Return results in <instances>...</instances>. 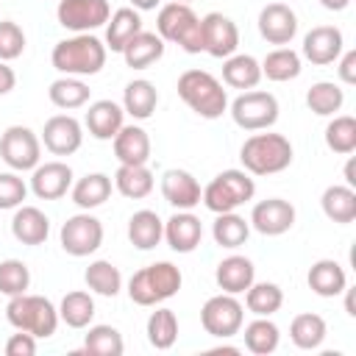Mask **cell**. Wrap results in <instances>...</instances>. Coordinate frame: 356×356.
Instances as JSON below:
<instances>
[{"label": "cell", "instance_id": "6da1fadb", "mask_svg": "<svg viewBox=\"0 0 356 356\" xmlns=\"http://www.w3.org/2000/svg\"><path fill=\"white\" fill-rule=\"evenodd\" d=\"M106 56L108 50L95 33H75L70 39L56 42L50 53V64L61 75L86 78V75H97L106 67Z\"/></svg>", "mask_w": 356, "mask_h": 356}, {"label": "cell", "instance_id": "7a4b0ae2", "mask_svg": "<svg viewBox=\"0 0 356 356\" xmlns=\"http://www.w3.org/2000/svg\"><path fill=\"white\" fill-rule=\"evenodd\" d=\"M292 142L284 134H270V128L264 134H253L242 142L239 150V161L242 170L250 175H275L284 172L292 164Z\"/></svg>", "mask_w": 356, "mask_h": 356}, {"label": "cell", "instance_id": "3957f363", "mask_svg": "<svg viewBox=\"0 0 356 356\" xmlns=\"http://www.w3.org/2000/svg\"><path fill=\"white\" fill-rule=\"evenodd\" d=\"M178 97L203 120H217L228 111V95L222 81H217L206 70H186L178 78Z\"/></svg>", "mask_w": 356, "mask_h": 356}, {"label": "cell", "instance_id": "277c9868", "mask_svg": "<svg viewBox=\"0 0 356 356\" xmlns=\"http://www.w3.org/2000/svg\"><path fill=\"white\" fill-rule=\"evenodd\" d=\"M181 284H184V275L172 261H156L136 270L128 278V298L136 306H159L175 298Z\"/></svg>", "mask_w": 356, "mask_h": 356}, {"label": "cell", "instance_id": "5b68a950", "mask_svg": "<svg viewBox=\"0 0 356 356\" xmlns=\"http://www.w3.org/2000/svg\"><path fill=\"white\" fill-rule=\"evenodd\" d=\"M6 320L17 331H28L36 339L53 337L56 328H58V323H61L58 320V309L53 306V300L44 298V295H31V292H22V295L8 298V303H6Z\"/></svg>", "mask_w": 356, "mask_h": 356}, {"label": "cell", "instance_id": "8992f818", "mask_svg": "<svg viewBox=\"0 0 356 356\" xmlns=\"http://www.w3.org/2000/svg\"><path fill=\"white\" fill-rule=\"evenodd\" d=\"M156 33L186 53H203V25L189 3H164L156 17Z\"/></svg>", "mask_w": 356, "mask_h": 356}, {"label": "cell", "instance_id": "52a82bcc", "mask_svg": "<svg viewBox=\"0 0 356 356\" xmlns=\"http://www.w3.org/2000/svg\"><path fill=\"white\" fill-rule=\"evenodd\" d=\"M256 195V181L250 178V172L245 170H222L217 172L206 186H203V206L211 214H225V211H236L239 206L250 203Z\"/></svg>", "mask_w": 356, "mask_h": 356}, {"label": "cell", "instance_id": "ba28073f", "mask_svg": "<svg viewBox=\"0 0 356 356\" xmlns=\"http://www.w3.org/2000/svg\"><path fill=\"white\" fill-rule=\"evenodd\" d=\"M231 120L242 131H267L278 120V100L264 89H248L231 103Z\"/></svg>", "mask_w": 356, "mask_h": 356}, {"label": "cell", "instance_id": "9c48e42d", "mask_svg": "<svg viewBox=\"0 0 356 356\" xmlns=\"http://www.w3.org/2000/svg\"><path fill=\"white\" fill-rule=\"evenodd\" d=\"M200 325L206 334L217 339H231L245 325V306L236 300V295L228 292L211 295L200 309Z\"/></svg>", "mask_w": 356, "mask_h": 356}, {"label": "cell", "instance_id": "30bf717a", "mask_svg": "<svg viewBox=\"0 0 356 356\" xmlns=\"http://www.w3.org/2000/svg\"><path fill=\"white\" fill-rule=\"evenodd\" d=\"M0 159L14 172H28L42 161V139L28 125H8L0 136Z\"/></svg>", "mask_w": 356, "mask_h": 356}, {"label": "cell", "instance_id": "8fae6325", "mask_svg": "<svg viewBox=\"0 0 356 356\" xmlns=\"http://www.w3.org/2000/svg\"><path fill=\"white\" fill-rule=\"evenodd\" d=\"M58 242H61L64 253H70L75 259L92 256L103 245V222L89 211L72 214L64 220V225L58 231Z\"/></svg>", "mask_w": 356, "mask_h": 356}, {"label": "cell", "instance_id": "7c38bea8", "mask_svg": "<svg viewBox=\"0 0 356 356\" xmlns=\"http://www.w3.org/2000/svg\"><path fill=\"white\" fill-rule=\"evenodd\" d=\"M111 17L108 0H58L56 19L72 33H92L103 28Z\"/></svg>", "mask_w": 356, "mask_h": 356}, {"label": "cell", "instance_id": "4fadbf2b", "mask_svg": "<svg viewBox=\"0 0 356 356\" xmlns=\"http://www.w3.org/2000/svg\"><path fill=\"white\" fill-rule=\"evenodd\" d=\"M200 25H203V53H209L211 58H228L236 53L239 28L231 17L211 11V14L200 17Z\"/></svg>", "mask_w": 356, "mask_h": 356}, {"label": "cell", "instance_id": "5bb4252c", "mask_svg": "<svg viewBox=\"0 0 356 356\" xmlns=\"http://www.w3.org/2000/svg\"><path fill=\"white\" fill-rule=\"evenodd\" d=\"M39 139L53 156H72L83 145V128L72 114H53Z\"/></svg>", "mask_w": 356, "mask_h": 356}, {"label": "cell", "instance_id": "9a60e30c", "mask_svg": "<svg viewBox=\"0 0 356 356\" xmlns=\"http://www.w3.org/2000/svg\"><path fill=\"white\" fill-rule=\"evenodd\" d=\"M250 228H256L264 236H281L295 225V206L284 197H267L259 200L250 211Z\"/></svg>", "mask_w": 356, "mask_h": 356}, {"label": "cell", "instance_id": "2e32d148", "mask_svg": "<svg viewBox=\"0 0 356 356\" xmlns=\"http://www.w3.org/2000/svg\"><path fill=\"white\" fill-rule=\"evenodd\" d=\"M259 33L264 42L286 47L298 33V14L286 3H267L259 11Z\"/></svg>", "mask_w": 356, "mask_h": 356}, {"label": "cell", "instance_id": "e0dca14e", "mask_svg": "<svg viewBox=\"0 0 356 356\" xmlns=\"http://www.w3.org/2000/svg\"><path fill=\"white\" fill-rule=\"evenodd\" d=\"M72 186V170L67 161H39L31 170V192L39 200H58Z\"/></svg>", "mask_w": 356, "mask_h": 356}, {"label": "cell", "instance_id": "ac0fdd59", "mask_svg": "<svg viewBox=\"0 0 356 356\" xmlns=\"http://www.w3.org/2000/svg\"><path fill=\"white\" fill-rule=\"evenodd\" d=\"M342 50H345V36L334 25H317L303 36V58L312 61L314 67L334 64Z\"/></svg>", "mask_w": 356, "mask_h": 356}, {"label": "cell", "instance_id": "d6986e66", "mask_svg": "<svg viewBox=\"0 0 356 356\" xmlns=\"http://www.w3.org/2000/svg\"><path fill=\"white\" fill-rule=\"evenodd\" d=\"M161 195L175 211H192L200 203L203 189H200V184H197V178L192 172L172 167V170H167L161 175Z\"/></svg>", "mask_w": 356, "mask_h": 356}, {"label": "cell", "instance_id": "ffe728a7", "mask_svg": "<svg viewBox=\"0 0 356 356\" xmlns=\"http://www.w3.org/2000/svg\"><path fill=\"white\" fill-rule=\"evenodd\" d=\"M83 125L95 139L111 142L117 136V131L125 125V111L114 100H95V103H89V108L83 114Z\"/></svg>", "mask_w": 356, "mask_h": 356}, {"label": "cell", "instance_id": "44dd1931", "mask_svg": "<svg viewBox=\"0 0 356 356\" xmlns=\"http://www.w3.org/2000/svg\"><path fill=\"white\" fill-rule=\"evenodd\" d=\"M164 239L175 253H192L203 239V222L192 211H175L164 222Z\"/></svg>", "mask_w": 356, "mask_h": 356}, {"label": "cell", "instance_id": "7402d4cb", "mask_svg": "<svg viewBox=\"0 0 356 356\" xmlns=\"http://www.w3.org/2000/svg\"><path fill=\"white\" fill-rule=\"evenodd\" d=\"M214 281L222 292L228 295H242L253 281H256V267L248 256H239V253H231L225 256L217 270H214Z\"/></svg>", "mask_w": 356, "mask_h": 356}, {"label": "cell", "instance_id": "603a6c76", "mask_svg": "<svg viewBox=\"0 0 356 356\" xmlns=\"http://www.w3.org/2000/svg\"><path fill=\"white\" fill-rule=\"evenodd\" d=\"M11 234L22 245H42L50 236V220L36 206H17L11 217Z\"/></svg>", "mask_w": 356, "mask_h": 356}, {"label": "cell", "instance_id": "cb8c5ba5", "mask_svg": "<svg viewBox=\"0 0 356 356\" xmlns=\"http://www.w3.org/2000/svg\"><path fill=\"white\" fill-rule=\"evenodd\" d=\"M120 53H122V58H125V64L131 70H147L150 64H156L164 56V39L156 31H145L142 28L139 33H134L125 42V47Z\"/></svg>", "mask_w": 356, "mask_h": 356}, {"label": "cell", "instance_id": "d4e9b609", "mask_svg": "<svg viewBox=\"0 0 356 356\" xmlns=\"http://www.w3.org/2000/svg\"><path fill=\"white\" fill-rule=\"evenodd\" d=\"M114 156L120 164H147L150 161V136L142 125H122L111 139Z\"/></svg>", "mask_w": 356, "mask_h": 356}, {"label": "cell", "instance_id": "484cf974", "mask_svg": "<svg viewBox=\"0 0 356 356\" xmlns=\"http://www.w3.org/2000/svg\"><path fill=\"white\" fill-rule=\"evenodd\" d=\"M309 289L320 298H337L342 295V289L348 286V275H345V267L334 259H320L309 267Z\"/></svg>", "mask_w": 356, "mask_h": 356}, {"label": "cell", "instance_id": "4316f807", "mask_svg": "<svg viewBox=\"0 0 356 356\" xmlns=\"http://www.w3.org/2000/svg\"><path fill=\"white\" fill-rule=\"evenodd\" d=\"M261 81V64L250 53H234L222 58V83L231 89H256Z\"/></svg>", "mask_w": 356, "mask_h": 356}, {"label": "cell", "instance_id": "83f0119b", "mask_svg": "<svg viewBox=\"0 0 356 356\" xmlns=\"http://www.w3.org/2000/svg\"><path fill=\"white\" fill-rule=\"evenodd\" d=\"M70 195H72V203L78 209L92 211L111 197V178L106 172H86L83 178H78L70 186Z\"/></svg>", "mask_w": 356, "mask_h": 356}, {"label": "cell", "instance_id": "f1b7e54d", "mask_svg": "<svg viewBox=\"0 0 356 356\" xmlns=\"http://www.w3.org/2000/svg\"><path fill=\"white\" fill-rule=\"evenodd\" d=\"M128 239L139 250H153L164 239V220L153 209H139L128 220Z\"/></svg>", "mask_w": 356, "mask_h": 356}, {"label": "cell", "instance_id": "f546056e", "mask_svg": "<svg viewBox=\"0 0 356 356\" xmlns=\"http://www.w3.org/2000/svg\"><path fill=\"white\" fill-rule=\"evenodd\" d=\"M156 181L147 164H120L114 172V189L128 200H142L153 192Z\"/></svg>", "mask_w": 356, "mask_h": 356}, {"label": "cell", "instance_id": "4dcf8cb0", "mask_svg": "<svg viewBox=\"0 0 356 356\" xmlns=\"http://www.w3.org/2000/svg\"><path fill=\"white\" fill-rule=\"evenodd\" d=\"M320 206L331 222L348 225L356 220V189H350L348 184H331V186H325Z\"/></svg>", "mask_w": 356, "mask_h": 356}, {"label": "cell", "instance_id": "1f68e13d", "mask_svg": "<svg viewBox=\"0 0 356 356\" xmlns=\"http://www.w3.org/2000/svg\"><path fill=\"white\" fill-rule=\"evenodd\" d=\"M142 31V17H139V11L136 8H131V6H125V8H117L111 17H108V22H106V50H111V53H120L122 47H125V42L134 36V33H139Z\"/></svg>", "mask_w": 356, "mask_h": 356}, {"label": "cell", "instance_id": "d6a6232c", "mask_svg": "<svg viewBox=\"0 0 356 356\" xmlns=\"http://www.w3.org/2000/svg\"><path fill=\"white\" fill-rule=\"evenodd\" d=\"M261 64V78L267 81H275V83H286V81H295L303 70V61H300V53H295L292 47H275L264 56Z\"/></svg>", "mask_w": 356, "mask_h": 356}, {"label": "cell", "instance_id": "836d02e7", "mask_svg": "<svg viewBox=\"0 0 356 356\" xmlns=\"http://www.w3.org/2000/svg\"><path fill=\"white\" fill-rule=\"evenodd\" d=\"M156 106H159V92H156V86L150 81L136 78V81H131L125 86V92H122V111L131 114L134 120H150Z\"/></svg>", "mask_w": 356, "mask_h": 356}, {"label": "cell", "instance_id": "e575fe53", "mask_svg": "<svg viewBox=\"0 0 356 356\" xmlns=\"http://www.w3.org/2000/svg\"><path fill=\"white\" fill-rule=\"evenodd\" d=\"M328 334V325L320 314L314 312H303V314H295L292 323H289V339L295 342V348L300 350H317L323 345Z\"/></svg>", "mask_w": 356, "mask_h": 356}, {"label": "cell", "instance_id": "d590c367", "mask_svg": "<svg viewBox=\"0 0 356 356\" xmlns=\"http://www.w3.org/2000/svg\"><path fill=\"white\" fill-rule=\"evenodd\" d=\"M89 92H92V89H89L81 78H75V75H61V78H56V81L50 83L47 97H50V103H53L56 108L72 111V108H81V106L89 103Z\"/></svg>", "mask_w": 356, "mask_h": 356}, {"label": "cell", "instance_id": "8d00e7d4", "mask_svg": "<svg viewBox=\"0 0 356 356\" xmlns=\"http://www.w3.org/2000/svg\"><path fill=\"white\" fill-rule=\"evenodd\" d=\"M211 236H214V242H217L220 248L236 250V248H242V245L248 242V236H250V222H248L242 214H236V211L217 214V220H214V225H211Z\"/></svg>", "mask_w": 356, "mask_h": 356}, {"label": "cell", "instance_id": "74e56055", "mask_svg": "<svg viewBox=\"0 0 356 356\" xmlns=\"http://www.w3.org/2000/svg\"><path fill=\"white\" fill-rule=\"evenodd\" d=\"M284 306V292L273 281H253L245 289V309L256 317H270Z\"/></svg>", "mask_w": 356, "mask_h": 356}, {"label": "cell", "instance_id": "f35d334b", "mask_svg": "<svg viewBox=\"0 0 356 356\" xmlns=\"http://www.w3.org/2000/svg\"><path fill=\"white\" fill-rule=\"evenodd\" d=\"M95 317V298L83 289H72L58 303V320L70 328H86Z\"/></svg>", "mask_w": 356, "mask_h": 356}, {"label": "cell", "instance_id": "ab89813d", "mask_svg": "<svg viewBox=\"0 0 356 356\" xmlns=\"http://www.w3.org/2000/svg\"><path fill=\"white\" fill-rule=\"evenodd\" d=\"M147 342L156 348V350H170L178 339V317L172 309L167 306H159L156 312H150L147 317Z\"/></svg>", "mask_w": 356, "mask_h": 356}, {"label": "cell", "instance_id": "60d3db41", "mask_svg": "<svg viewBox=\"0 0 356 356\" xmlns=\"http://www.w3.org/2000/svg\"><path fill=\"white\" fill-rule=\"evenodd\" d=\"M342 103H345V92L334 81H317L306 92V106L317 117H334L342 108Z\"/></svg>", "mask_w": 356, "mask_h": 356}, {"label": "cell", "instance_id": "b9f144b4", "mask_svg": "<svg viewBox=\"0 0 356 356\" xmlns=\"http://www.w3.org/2000/svg\"><path fill=\"white\" fill-rule=\"evenodd\" d=\"M245 348L250 350V353H256V356H267V353H273L275 348H278V342H281V331H278V325L270 320V317H256V320H250L248 325H245Z\"/></svg>", "mask_w": 356, "mask_h": 356}, {"label": "cell", "instance_id": "7bdbcfd3", "mask_svg": "<svg viewBox=\"0 0 356 356\" xmlns=\"http://www.w3.org/2000/svg\"><path fill=\"white\" fill-rule=\"evenodd\" d=\"M83 281L95 295H103V298H114L122 289V273L106 259L92 261L86 267V273H83Z\"/></svg>", "mask_w": 356, "mask_h": 356}, {"label": "cell", "instance_id": "ee69618b", "mask_svg": "<svg viewBox=\"0 0 356 356\" xmlns=\"http://www.w3.org/2000/svg\"><path fill=\"white\" fill-rule=\"evenodd\" d=\"M83 350L95 353V356H122L125 342L122 334L114 325H89L86 337H83Z\"/></svg>", "mask_w": 356, "mask_h": 356}, {"label": "cell", "instance_id": "f6af8a7d", "mask_svg": "<svg viewBox=\"0 0 356 356\" xmlns=\"http://www.w3.org/2000/svg\"><path fill=\"white\" fill-rule=\"evenodd\" d=\"M325 145L339 156H350L356 150V120L350 114H334L325 125Z\"/></svg>", "mask_w": 356, "mask_h": 356}, {"label": "cell", "instance_id": "bcb514c9", "mask_svg": "<svg viewBox=\"0 0 356 356\" xmlns=\"http://www.w3.org/2000/svg\"><path fill=\"white\" fill-rule=\"evenodd\" d=\"M31 286V270L25 261L19 259H3L0 261V292L14 298V295H22L28 292Z\"/></svg>", "mask_w": 356, "mask_h": 356}, {"label": "cell", "instance_id": "7dc6e473", "mask_svg": "<svg viewBox=\"0 0 356 356\" xmlns=\"http://www.w3.org/2000/svg\"><path fill=\"white\" fill-rule=\"evenodd\" d=\"M25 50V33L14 19H0V61H14Z\"/></svg>", "mask_w": 356, "mask_h": 356}, {"label": "cell", "instance_id": "c3c4849f", "mask_svg": "<svg viewBox=\"0 0 356 356\" xmlns=\"http://www.w3.org/2000/svg\"><path fill=\"white\" fill-rule=\"evenodd\" d=\"M25 195H28V186L14 170L11 172H0V211L22 206Z\"/></svg>", "mask_w": 356, "mask_h": 356}, {"label": "cell", "instance_id": "681fc988", "mask_svg": "<svg viewBox=\"0 0 356 356\" xmlns=\"http://www.w3.org/2000/svg\"><path fill=\"white\" fill-rule=\"evenodd\" d=\"M36 353V337L28 331H17L6 339V356H33Z\"/></svg>", "mask_w": 356, "mask_h": 356}, {"label": "cell", "instance_id": "f907efd6", "mask_svg": "<svg viewBox=\"0 0 356 356\" xmlns=\"http://www.w3.org/2000/svg\"><path fill=\"white\" fill-rule=\"evenodd\" d=\"M339 67H337V75L342 83H356V50H342L339 53Z\"/></svg>", "mask_w": 356, "mask_h": 356}, {"label": "cell", "instance_id": "816d5d0a", "mask_svg": "<svg viewBox=\"0 0 356 356\" xmlns=\"http://www.w3.org/2000/svg\"><path fill=\"white\" fill-rule=\"evenodd\" d=\"M17 86V72L8 67V61H0V97L8 95Z\"/></svg>", "mask_w": 356, "mask_h": 356}, {"label": "cell", "instance_id": "f5cc1de1", "mask_svg": "<svg viewBox=\"0 0 356 356\" xmlns=\"http://www.w3.org/2000/svg\"><path fill=\"white\" fill-rule=\"evenodd\" d=\"M159 6H161V0H131V8H136V11H153Z\"/></svg>", "mask_w": 356, "mask_h": 356}, {"label": "cell", "instance_id": "db71d44e", "mask_svg": "<svg viewBox=\"0 0 356 356\" xmlns=\"http://www.w3.org/2000/svg\"><path fill=\"white\" fill-rule=\"evenodd\" d=\"M320 6L328 11H345L350 6V0H320Z\"/></svg>", "mask_w": 356, "mask_h": 356}, {"label": "cell", "instance_id": "11a10c76", "mask_svg": "<svg viewBox=\"0 0 356 356\" xmlns=\"http://www.w3.org/2000/svg\"><path fill=\"white\" fill-rule=\"evenodd\" d=\"M345 184L350 186V189H356V172H353V159L345 164Z\"/></svg>", "mask_w": 356, "mask_h": 356}, {"label": "cell", "instance_id": "9f6ffc18", "mask_svg": "<svg viewBox=\"0 0 356 356\" xmlns=\"http://www.w3.org/2000/svg\"><path fill=\"white\" fill-rule=\"evenodd\" d=\"M342 292H345V312H348L350 317H356V309H353V289H348V286H345Z\"/></svg>", "mask_w": 356, "mask_h": 356}, {"label": "cell", "instance_id": "6f0895ef", "mask_svg": "<svg viewBox=\"0 0 356 356\" xmlns=\"http://www.w3.org/2000/svg\"><path fill=\"white\" fill-rule=\"evenodd\" d=\"M175 3H192V0H175Z\"/></svg>", "mask_w": 356, "mask_h": 356}]
</instances>
